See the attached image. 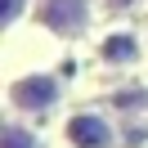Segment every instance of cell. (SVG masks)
<instances>
[{"mask_svg":"<svg viewBox=\"0 0 148 148\" xmlns=\"http://www.w3.org/2000/svg\"><path fill=\"white\" fill-rule=\"evenodd\" d=\"M5 148H36V135L23 126H5Z\"/></svg>","mask_w":148,"mask_h":148,"instance_id":"cell-5","label":"cell"},{"mask_svg":"<svg viewBox=\"0 0 148 148\" xmlns=\"http://www.w3.org/2000/svg\"><path fill=\"white\" fill-rule=\"evenodd\" d=\"M23 5H27V0H5V23H18L23 18Z\"/></svg>","mask_w":148,"mask_h":148,"instance_id":"cell-7","label":"cell"},{"mask_svg":"<svg viewBox=\"0 0 148 148\" xmlns=\"http://www.w3.org/2000/svg\"><path fill=\"white\" fill-rule=\"evenodd\" d=\"M36 18L49 32H58V36H81L85 23H90V5L85 0H45L36 9Z\"/></svg>","mask_w":148,"mask_h":148,"instance_id":"cell-2","label":"cell"},{"mask_svg":"<svg viewBox=\"0 0 148 148\" xmlns=\"http://www.w3.org/2000/svg\"><path fill=\"white\" fill-rule=\"evenodd\" d=\"M135 0H108V9H130Z\"/></svg>","mask_w":148,"mask_h":148,"instance_id":"cell-8","label":"cell"},{"mask_svg":"<svg viewBox=\"0 0 148 148\" xmlns=\"http://www.w3.org/2000/svg\"><path fill=\"white\" fill-rule=\"evenodd\" d=\"M67 139H72L76 148H112L117 144V130H112L108 117H99V112H76V117L67 121Z\"/></svg>","mask_w":148,"mask_h":148,"instance_id":"cell-3","label":"cell"},{"mask_svg":"<svg viewBox=\"0 0 148 148\" xmlns=\"http://www.w3.org/2000/svg\"><path fill=\"white\" fill-rule=\"evenodd\" d=\"M139 103L148 108V90H126V94H117V108H139Z\"/></svg>","mask_w":148,"mask_h":148,"instance_id":"cell-6","label":"cell"},{"mask_svg":"<svg viewBox=\"0 0 148 148\" xmlns=\"http://www.w3.org/2000/svg\"><path fill=\"white\" fill-rule=\"evenodd\" d=\"M9 103L18 112H49L58 103V81L54 76H23V81H14L9 85Z\"/></svg>","mask_w":148,"mask_h":148,"instance_id":"cell-1","label":"cell"},{"mask_svg":"<svg viewBox=\"0 0 148 148\" xmlns=\"http://www.w3.org/2000/svg\"><path fill=\"white\" fill-rule=\"evenodd\" d=\"M99 54H103V63L126 67V63H135V58H139V40L130 36V32H117V36H108V40L99 45Z\"/></svg>","mask_w":148,"mask_h":148,"instance_id":"cell-4","label":"cell"}]
</instances>
